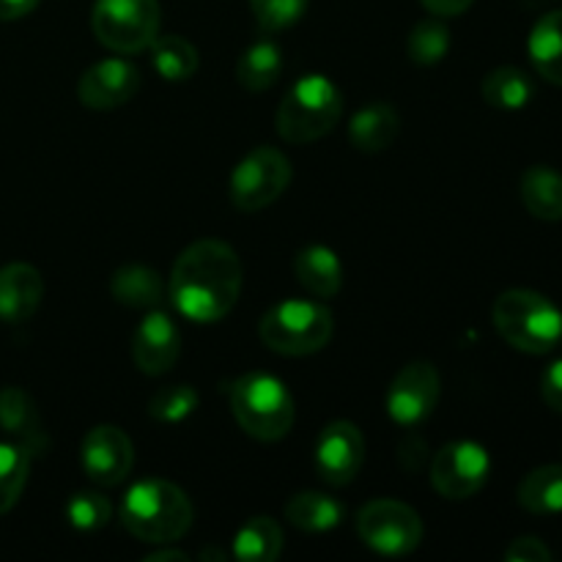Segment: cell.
I'll use <instances>...</instances> for the list:
<instances>
[{
	"label": "cell",
	"mask_w": 562,
	"mask_h": 562,
	"mask_svg": "<svg viewBox=\"0 0 562 562\" xmlns=\"http://www.w3.org/2000/svg\"><path fill=\"white\" fill-rule=\"evenodd\" d=\"M38 5V0H0V22L20 20V16L31 14Z\"/></svg>",
	"instance_id": "8d00e7d4"
},
{
	"label": "cell",
	"mask_w": 562,
	"mask_h": 562,
	"mask_svg": "<svg viewBox=\"0 0 562 562\" xmlns=\"http://www.w3.org/2000/svg\"><path fill=\"white\" fill-rule=\"evenodd\" d=\"M357 536L384 558H406L423 541V521L401 499H373L357 514Z\"/></svg>",
	"instance_id": "9c48e42d"
},
{
	"label": "cell",
	"mask_w": 562,
	"mask_h": 562,
	"mask_svg": "<svg viewBox=\"0 0 562 562\" xmlns=\"http://www.w3.org/2000/svg\"><path fill=\"white\" fill-rule=\"evenodd\" d=\"M344 115V93L329 77L305 75L285 91L274 126L285 143L307 146L335 130Z\"/></svg>",
	"instance_id": "277c9868"
},
{
	"label": "cell",
	"mask_w": 562,
	"mask_h": 562,
	"mask_svg": "<svg viewBox=\"0 0 562 562\" xmlns=\"http://www.w3.org/2000/svg\"><path fill=\"white\" fill-rule=\"evenodd\" d=\"M333 311L313 300H285L269 307L258 322V338L269 351L283 357H307L333 340Z\"/></svg>",
	"instance_id": "8992f818"
},
{
	"label": "cell",
	"mask_w": 562,
	"mask_h": 562,
	"mask_svg": "<svg viewBox=\"0 0 562 562\" xmlns=\"http://www.w3.org/2000/svg\"><path fill=\"white\" fill-rule=\"evenodd\" d=\"M481 93L492 108L521 110L536 97V86H532V77L527 71L516 69V66H499L483 77Z\"/></svg>",
	"instance_id": "4316f807"
},
{
	"label": "cell",
	"mask_w": 562,
	"mask_h": 562,
	"mask_svg": "<svg viewBox=\"0 0 562 562\" xmlns=\"http://www.w3.org/2000/svg\"><path fill=\"white\" fill-rule=\"evenodd\" d=\"M492 322L499 338L525 355H549L562 340V311L549 296L530 289H510L494 300Z\"/></svg>",
	"instance_id": "3957f363"
},
{
	"label": "cell",
	"mask_w": 562,
	"mask_h": 562,
	"mask_svg": "<svg viewBox=\"0 0 562 562\" xmlns=\"http://www.w3.org/2000/svg\"><path fill=\"white\" fill-rule=\"evenodd\" d=\"M181 333L173 318L162 311H148L132 335V360L146 376H165L179 362Z\"/></svg>",
	"instance_id": "9a60e30c"
},
{
	"label": "cell",
	"mask_w": 562,
	"mask_h": 562,
	"mask_svg": "<svg viewBox=\"0 0 562 562\" xmlns=\"http://www.w3.org/2000/svg\"><path fill=\"white\" fill-rule=\"evenodd\" d=\"M192 519L195 510L184 488L162 477L137 481L121 503V525L143 543H176L190 532Z\"/></svg>",
	"instance_id": "7a4b0ae2"
},
{
	"label": "cell",
	"mask_w": 562,
	"mask_h": 562,
	"mask_svg": "<svg viewBox=\"0 0 562 562\" xmlns=\"http://www.w3.org/2000/svg\"><path fill=\"white\" fill-rule=\"evenodd\" d=\"M241 261L220 239L192 241L170 272V302L184 318L214 324L228 316L241 294Z\"/></svg>",
	"instance_id": "6da1fadb"
},
{
	"label": "cell",
	"mask_w": 562,
	"mask_h": 562,
	"mask_svg": "<svg viewBox=\"0 0 562 562\" xmlns=\"http://www.w3.org/2000/svg\"><path fill=\"white\" fill-rule=\"evenodd\" d=\"M44 296L42 272L31 263H9L0 269V322H27Z\"/></svg>",
	"instance_id": "e0dca14e"
},
{
	"label": "cell",
	"mask_w": 562,
	"mask_h": 562,
	"mask_svg": "<svg viewBox=\"0 0 562 562\" xmlns=\"http://www.w3.org/2000/svg\"><path fill=\"white\" fill-rule=\"evenodd\" d=\"M344 503L324 492H300L285 503V519L305 532H329L344 521Z\"/></svg>",
	"instance_id": "d4e9b609"
},
{
	"label": "cell",
	"mask_w": 562,
	"mask_h": 562,
	"mask_svg": "<svg viewBox=\"0 0 562 562\" xmlns=\"http://www.w3.org/2000/svg\"><path fill=\"white\" fill-rule=\"evenodd\" d=\"M541 395L549 409L562 415V360H554L541 376Z\"/></svg>",
	"instance_id": "e575fe53"
},
{
	"label": "cell",
	"mask_w": 562,
	"mask_h": 562,
	"mask_svg": "<svg viewBox=\"0 0 562 562\" xmlns=\"http://www.w3.org/2000/svg\"><path fill=\"white\" fill-rule=\"evenodd\" d=\"M552 549L541 541V538H516L510 541V547L505 549V560L508 562H552Z\"/></svg>",
	"instance_id": "836d02e7"
},
{
	"label": "cell",
	"mask_w": 562,
	"mask_h": 562,
	"mask_svg": "<svg viewBox=\"0 0 562 562\" xmlns=\"http://www.w3.org/2000/svg\"><path fill=\"white\" fill-rule=\"evenodd\" d=\"M420 3H423V9L428 11V14L448 20V16L464 14V11L470 9L475 0H420Z\"/></svg>",
	"instance_id": "d590c367"
},
{
	"label": "cell",
	"mask_w": 562,
	"mask_h": 562,
	"mask_svg": "<svg viewBox=\"0 0 562 562\" xmlns=\"http://www.w3.org/2000/svg\"><path fill=\"white\" fill-rule=\"evenodd\" d=\"M280 75H283V49L272 38L250 44L236 60V82L245 91H267L280 80Z\"/></svg>",
	"instance_id": "cb8c5ba5"
},
{
	"label": "cell",
	"mask_w": 562,
	"mask_h": 562,
	"mask_svg": "<svg viewBox=\"0 0 562 562\" xmlns=\"http://www.w3.org/2000/svg\"><path fill=\"white\" fill-rule=\"evenodd\" d=\"M115 302L132 311H154L165 296V283L157 269L143 263H126L110 280Z\"/></svg>",
	"instance_id": "7402d4cb"
},
{
	"label": "cell",
	"mask_w": 562,
	"mask_h": 562,
	"mask_svg": "<svg viewBox=\"0 0 562 562\" xmlns=\"http://www.w3.org/2000/svg\"><path fill=\"white\" fill-rule=\"evenodd\" d=\"M406 53L417 66H437L450 53V31L442 16H426L417 22L406 38Z\"/></svg>",
	"instance_id": "f546056e"
},
{
	"label": "cell",
	"mask_w": 562,
	"mask_h": 562,
	"mask_svg": "<svg viewBox=\"0 0 562 562\" xmlns=\"http://www.w3.org/2000/svg\"><path fill=\"white\" fill-rule=\"evenodd\" d=\"M519 505L527 514L558 516L562 514V464H543L527 472L519 483Z\"/></svg>",
	"instance_id": "484cf974"
},
{
	"label": "cell",
	"mask_w": 562,
	"mask_h": 562,
	"mask_svg": "<svg viewBox=\"0 0 562 562\" xmlns=\"http://www.w3.org/2000/svg\"><path fill=\"white\" fill-rule=\"evenodd\" d=\"M289 157L274 146H258L234 168L228 181V195L239 212H261L272 206L291 184Z\"/></svg>",
	"instance_id": "ba28073f"
},
{
	"label": "cell",
	"mask_w": 562,
	"mask_h": 562,
	"mask_svg": "<svg viewBox=\"0 0 562 562\" xmlns=\"http://www.w3.org/2000/svg\"><path fill=\"white\" fill-rule=\"evenodd\" d=\"M401 132V115L393 104L387 102H371L355 113L349 124L351 146L357 151L379 154L395 143Z\"/></svg>",
	"instance_id": "d6986e66"
},
{
	"label": "cell",
	"mask_w": 562,
	"mask_h": 562,
	"mask_svg": "<svg viewBox=\"0 0 562 562\" xmlns=\"http://www.w3.org/2000/svg\"><path fill=\"white\" fill-rule=\"evenodd\" d=\"M294 274L302 289L316 300H333L344 289V263L327 245H311L296 252Z\"/></svg>",
	"instance_id": "ac0fdd59"
},
{
	"label": "cell",
	"mask_w": 562,
	"mask_h": 562,
	"mask_svg": "<svg viewBox=\"0 0 562 562\" xmlns=\"http://www.w3.org/2000/svg\"><path fill=\"white\" fill-rule=\"evenodd\" d=\"M492 459L486 448L472 439L448 442L431 461V486L445 499H470L486 486Z\"/></svg>",
	"instance_id": "30bf717a"
},
{
	"label": "cell",
	"mask_w": 562,
	"mask_h": 562,
	"mask_svg": "<svg viewBox=\"0 0 562 562\" xmlns=\"http://www.w3.org/2000/svg\"><path fill=\"white\" fill-rule=\"evenodd\" d=\"M31 459L33 456L22 445L0 442V516L20 503L31 475Z\"/></svg>",
	"instance_id": "f1b7e54d"
},
{
	"label": "cell",
	"mask_w": 562,
	"mask_h": 562,
	"mask_svg": "<svg viewBox=\"0 0 562 562\" xmlns=\"http://www.w3.org/2000/svg\"><path fill=\"white\" fill-rule=\"evenodd\" d=\"M159 0H97L91 11L93 36L113 53H143L159 36Z\"/></svg>",
	"instance_id": "52a82bcc"
},
{
	"label": "cell",
	"mask_w": 562,
	"mask_h": 562,
	"mask_svg": "<svg viewBox=\"0 0 562 562\" xmlns=\"http://www.w3.org/2000/svg\"><path fill=\"white\" fill-rule=\"evenodd\" d=\"M231 412L247 437L258 442H280L294 426V398L272 373H245L231 384Z\"/></svg>",
	"instance_id": "5b68a950"
},
{
	"label": "cell",
	"mask_w": 562,
	"mask_h": 562,
	"mask_svg": "<svg viewBox=\"0 0 562 562\" xmlns=\"http://www.w3.org/2000/svg\"><path fill=\"white\" fill-rule=\"evenodd\" d=\"M527 53L538 75L562 88V9L549 11L532 25Z\"/></svg>",
	"instance_id": "44dd1931"
},
{
	"label": "cell",
	"mask_w": 562,
	"mask_h": 562,
	"mask_svg": "<svg viewBox=\"0 0 562 562\" xmlns=\"http://www.w3.org/2000/svg\"><path fill=\"white\" fill-rule=\"evenodd\" d=\"M201 558H203V560H209V558H217V560H225V558H228V554H225V552H217V549H214V552H212V549H206V552H203V554H201Z\"/></svg>",
	"instance_id": "f35d334b"
},
{
	"label": "cell",
	"mask_w": 562,
	"mask_h": 562,
	"mask_svg": "<svg viewBox=\"0 0 562 562\" xmlns=\"http://www.w3.org/2000/svg\"><path fill=\"white\" fill-rule=\"evenodd\" d=\"M283 552V527L261 514L247 519L234 536V558L241 562H274Z\"/></svg>",
	"instance_id": "603a6c76"
},
{
	"label": "cell",
	"mask_w": 562,
	"mask_h": 562,
	"mask_svg": "<svg viewBox=\"0 0 562 562\" xmlns=\"http://www.w3.org/2000/svg\"><path fill=\"white\" fill-rule=\"evenodd\" d=\"M140 88V71L126 58H104L77 80V99L91 110H115L132 102Z\"/></svg>",
	"instance_id": "5bb4252c"
},
{
	"label": "cell",
	"mask_w": 562,
	"mask_h": 562,
	"mask_svg": "<svg viewBox=\"0 0 562 562\" xmlns=\"http://www.w3.org/2000/svg\"><path fill=\"white\" fill-rule=\"evenodd\" d=\"M0 428L11 442L22 445L31 456H44L49 450L47 428H44L38 406L22 387L0 390Z\"/></svg>",
	"instance_id": "2e32d148"
},
{
	"label": "cell",
	"mask_w": 562,
	"mask_h": 562,
	"mask_svg": "<svg viewBox=\"0 0 562 562\" xmlns=\"http://www.w3.org/2000/svg\"><path fill=\"white\" fill-rule=\"evenodd\" d=\"M80 464L88 481L102 488L121 486L130 477L132 464H135V448L126 431L119 426H93L82 437L80 445Z\"/></svg>",
	"instance_id": "7c38bea8"
},
{
	"label": "cell",
	"mask_w": 562,
	"mask_h": 562,
	"mask_svg": "<svg viewBox=\"0 0 562 562\" xmlns=\"http://www.w3.org/2000/svg\"><path fill=\"white\" fill-rule=\"evenodd\" d=\"M250 9L258 25L274 33L300 22L307 11V0H250Z\"/></svg>",
	"instance_id": "d6a6232c"
},
{
	"label": "cell",
	"mask_w": 562,
	"mask_h": 562,
	"mask_svg": "<svg viewBox=\"0 0 562 562\" xmlns=\"http://www.w3.org/2000/svg\"><path fill=\"white\" fill-rule=\"evenodd\" d=\"M110 516H113V505L99 492H77L66 503V519H69V525L75 530H102V527H108Z\"/></svg>",
	"instance_id": "1f68e13d"
},
{
	"label": "cell",
	"mask_w": 562,
	"mask_h": 562,
	"mask_svg": "<svg viewBox=\"0 0 562 562\" xmlns=\"http://www.w3.org/2000/svg\"><path fill=\"white\" fill-rule=\"evenodd\" d=\"M366 464V437L349 420H335L318 434L316 472L327 486H349Z\"/></svg>",
	"instance_id": "4fadbf2b"
},
{
	"label": "cell",
	"mask_w": 562,
	"mask_h": 562,
	"mask_svg": "<svg viewBox=\"0 0 562 562\" xmlns=\"http://www.w3.org/2000/svg\"><path fill=\"white\" fill-rule=\"evenodd\" d=\"M201 404V395L190 384H170V387H159L157 393L148 398V415L157 423H181L192 415Z\"/></svg>",
	"instance_id": "4dcf8cb0"
},
{
	"label": "cell",
	"mask_w": 562,
	"mask_h": 562,
	"mask_svg": "<svg viewBox=\"0 0 562 562\" xmlns=\"http://www.w3.org/2000/svg\"><path fill=\"white\" fill-rule=\"evenodd\" d=\"M151 60L154 69L159 71V77L168 82H184L190 80L198 71V47L192 42H187L179 33H168V36H157L151 42Z\"/></svg>",
	"instance_id": "83f0119b"
},
{
	"label": "cell",
	"mask_w": 562,
	"mask_h": 562,
	"mask_svg": "<svg viewBox=\"0 0 562 562\" xmlns=\"http://www.w3.org/2000/svg\"><path fill=\"white\" fill-rule=\"evenodd\" d=\"M521 203L527 212L543 223L562 220V173L549 165H532L521 176Z\"/></svg>",
	"instance_id": "ffe728a7"
},
{
	"label": "cell",
	"mask_w": 562,
	"mask_h": 562,
	"mask_svg": "<svg viewBox=\"0 0 562 562\" xmlns=\"http://www.w3.org/2000/svg\"><path fill=\"white\" fill-rule=\"evenodd\" d=\"M159 560H190V554L179 552V549H159V552L146 554V562H159Z\"/></svg>",
	"instance_id": "74e56055"
},
{
	"label": "cell",
	"mask_w": 562,
	"mask_h": 562,
	"mask_svg": "<svg viewBox=\"0 0 562 562\" xmlns=\"http://www.w3.org/2000/svg\"><path fill=\"white\" fill-rule=\"evenodd\" d=\"M442 393V379L434 362L415 360L401 368L387 390V415L398 426H417L434 415Z\"/></svg>",
	"instance_id": "8fae6325"
}]
</instances>
